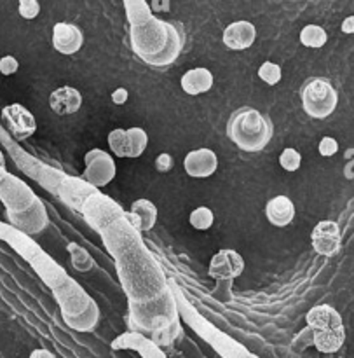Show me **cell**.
I'll return each mask as SVG.
<instances>
[{"label": "cell", "mask_w": 354, "mask_h": 358, "mask_svg": "<svg viewBox=\"0 0 354 358\" xmlns=\"http://www.w3.org/2000/svg\"><path fill=\"white\" fill-rule=\"evenodd\" d=\"M131 48L143 62L154 66L171 65L182 49V37L175 24L154 16L143 24L131 27Z\"/></svg>", "instance_id": "6da1fadb"}, {"label": "cell", "mask_w": 354, "mask_h": 358, "mask_svg": "<svg viewBox=\"0 0 354 358\" xmlns=\"http://www.w3.org/2000/svg\"><path fill=\"white\" fill-rule=\"evenodd\" d=\"M274 135L272 121L253 107H241L227 121V136L244 152H260Z\"/></svg>", "instance_id": "7a4b0ae2"}, {"label": "cell", "mask_w": 354, "mask_h": 358, "mask_svg": "<svg viewBox=\"0 0 354 358\" xmlns=\"http://www.w3.org/2000/svg\"><path fill=\"white\" fill-rule=\"evenodd\" d=\"M300 101L304 112L313 119H327L335 112L339 94L334 84L325 77L309 79L300 90Z\"/></svg>", "instance_id": "3957f363"}, {"label": "cell", "mask_w": 354, "mask_h": 358, "mask_svg": "<svg viewBox=\"0 0 354 358\" xmlns=\"http://www.w3.org/2000/svg\"><path fill=\"white\" fill-rule=\"evenodd\" d=\"M0 201L6 206L7 215H16V213L30 210L38 199L35 198L34 191L23 180L7 173L0 180Z\"/></svg>", "instance_id": "277c9868"}, {"label": "cell", "mask_w": 354, "mask_h": 358, "mask_svg": "<svg viewBox=\"0 0 354 358\" xmlns=\"http://www.w3.org/2000/svg\"><path fill=\"white\" fill-rule=\"evenodd\" d=\"M149 145V135L140 126L115 128L108 133V147L117 157H140Z\"/></svg>", "instance_id": "5b68a950"}, {"label": "cell", "mask_w": 354, "mask_h": 358, "mask_svg": "<svg viewBox=\"0 0 354 358\" xmlns=\"http://www.w3.org/2000/svg\"><path fill=\"white\" fill-rule=\"evenodd\" d=\"M2 122L3 128L13 135L14 140L23 142L28 140L37 131V121L35 115L21 103H10L2 108Z\"/></svg>", "instance_id": "8992f818"}, {"label": "cell", "mask_w": 354, "mask_h": 358, "mask_svg": "<svg viewBox=\"0 0 354 358\" xmlns=\"http://www.w3.org/2000/svg\"><path fill=\"white\" fill-rule=\"evenodd\" d=\"M311 245L321 257H334L342 250V231L335 220H321L311 233Z\"/></svg>", "instance_id": "52a82bcc"}, {"label": "cell", "mask_w": 354, "mask_h": 358, "mask_svg": "<svg viewBox=\"0 0 354 358\" xmlns=\"http://www.w3.org/2000/svg\"><path fill=\"white\" fill-rule=\"evenodd\" d=\"M243 271L244 259L241 257L239 252L233 250V248H222L216 252L208 266V275L213 280H226V282L239 278Z\"/></svg>", "instance_id": "ba28073f"}, {"label": "cell", "mask_w": 354, "mask_h": 358, "mask_svg": "<svg viewBox=\"0 0 354 358\" xmlns=\"http://www.w3.org/2000/svg\"><path fill=\"white\" fill-rule=\"evenodd\" d=\"M86 161V171L84 178L96 187L110 184L115 177V163L105 150L93 149L84 157Z\"/></svg>", "instance_id": "9c48e42d"}, {"label": "cell", "mask_w": 354, "mask_h": 358, "mask_svg": "<svg viewBox=\"0 0 354 358\" xmlns=\"http://www.w3.org/2000/svg\"><path fill=\"white\" fill-rule=\"evenodd\" d=\"M84 34L77 24L59 21L52 27V48L65 56H73L82 49Z\"/></svg>", "instance_id": "30bf717a"}, {"label": "cell", "mask_w": 354, "mask_h": 358, "mask_svg": "<svg viewBox=\"0 0 354 358\" xmlns=\"http://www.w3.org/2000/svg\"><path fill=\"white\" fill-rule=\"evenodd\" d=\"M185 173L192 178H208L219 170V156L208 147L191 150L184 159Z\"/></svg>", "instance_id": "8fae6325"}, {"label": "cell", "mask_w": 354, "mask_h": 358, "mask_svg": "<svg viewBox=\"0 0 354 358\" xmlns=\"http://www.w3.org/2000/svg\"><path fill=\"white\" fill-rule=\"evenodd\" d=\"M222 38L226 48L233 51H244V49H250L257 41V28L251 21H234L229 27H226Z\"/></svg>", "instance_id": "7c38bea8"}, {"label": "cell", "mask_w": 354, "mask_h": 358, "mask_svg": "<svg viewBox=\"0 0 354 358\" xmlns=\"http://www.w3.org/2000/svg\"><path fill=\"white\" fill-rule=\"evenodd\" d=\"M49 107L58 115L77 114L82 107V93L73 86L56 87L49 94Z\"/></svg>", "instance_id": "4fadbf2b"}, {"label": "cell", "mask_w": 354, "mask_h": 358, "mask_svg": "<svg viewBox=\"0 0 354 358\" xmlns=\"http://www.w3.org/2000/svg\"><path fill=\"white\" fill-rule=\"evenodd\" d=\"M265 217L276 227H286L295 219V205L288 196H274L265 205Z\"/></svg>", "instance_id": "5bb4252c"}, {"label": "cell", "mask_w": 354, "mask_h": 358, "mask_svg": "<svg viewBox=\"0 0 354 358\" xmlns=\"http://www.w3.org/2000/svg\"><path fill=\"white\" fill-rule=\"evenodd\" d=\"M307 327L316 331H328V329H339L344 327L342 324V317L335 308L328 306V304H320L307 311L306 315Z\"/></svg>", "instance_id": "9a60e30c"}, {"label": "cell", "mask_w": 354, "mask_h": 358, "mask_svg": "<svg viewBox=\"0 0 354 358\" xmlns=\"http://www.w3.org/2000/svg\"><path fill=\"white\" fill-rule=\"evenodd\" d=\"M213 83H215V77L205 66H196V69L187 70L180 79L182 90L191 94V96L208 93L213 87Z\"/></svg>", "instance_id": "2e32d148"}, {"label": "cell", "mask_w": 354, "mask_h": 358, "mask_svg": "<svg viewBox=\"0 0 354 358\" xmlns=\"http://www.w3.org/2000/svg\"><path fill=\"white\" fill-rule=\"evenodd\" d=\"M7 219L10 220V226L23 231V233H37V231H40L45 224L44 206L40 205V201H37L30 210H27V212L16 213V215H7Z\"/></svg>", "instance_id": "e0dca14e"}, {"label": "cell", "mask_w": 354, "mask_h": 358, "mask_svg": "<svg viewBox=\"0 0 354 358\" xmlns=\"http://www.w3.org/2000/svg\"><path fill=\"white\" fill-rule=\"evenodd\" d=\"M346 343V327L328 329V331H316L313 338V346L321 353H337Z\"/></svg>", "instance_id": "ac0fdd59"}, {"label": "cell", "mask_w": 354, "mask_h": 358, "mask_svg": "<svg viewBox=\"0 0 354 358\" xmlns=\"http://www.w3.org/2000/svg\"><path fill=\"white\" fill-rule=\"evenodd\" d=\"M131 217L136 229L150 231L157 222V208L149 199H136L131 205Z\"/></svg>", "instance_id": "d6986e66"}, {"label": "cell", "mask_w": 354, "mask_h": 358, "mask_svg": "<svg viewBox=\"0 0 354 358\" xmlns=\"http://www.w3.org/2000/svg\"><path fill=\"white\" fill-rule=\"evenodd\" d=\"M300 42H302V45H306V48L320 49L328 42V34L323 27H320V24H306V27L300 30Z\"/></svg>", "instance_id": "ffe728a7"}, {"label": "cell", "mask_w": 354, "mask_h": 358, "mask_svg": "<svg viewBox=\"0 0 354 358\" xmlns=\"http://www.w3.org/2000/svg\"><path fill=\"white\" fill-rule=\"evenodd\" d=\"M126 13H128V20L131 23V27H136V24H143L149 20H152L156 14H154L152 7L147 2H135V0H128L124 2Z\"/></svg>", "instance_id": "44dd1931"}, {"label": "cell", "mask_w": 354, "mask_h": 358, "mask_svg": "<svg viewBox=\"0 0 354 358\" xmlns=\"http://www.w3.org/2000/svg\"><path fill=\"white\" fill-rule=\"evenodd\" d=\"M215 222V213L208 206H198L189 215V224L198 231H208Z\"/></svg>", "instance_id": "7402d4cb"}, {"label": "cell", "mask_w": 354, "mask_h": 358, "mask_svg": "<svg viewBox=\"0 0 354 358\" xmlns=\"http://www.w3.org/2000/svg\"><path fill=\"white\" fill-rule=\"evenodd\" d=\"M258 77H260L267 86H276V84H279V80H281L283 70L278 63L264 62L260 65V69H258Z\"/></svg>", "instance_id": "603a6c76"}, {"label": "cell", "mask_w": 354, "mask_h": 358, "mask_svg": "<svg viewBox=\"0 0 354 358\" xmlns=\"http://www.w3.org/2000/svg\"><path fill=\"white\" fill-rule=\"evenodd\" d=\"M279 164H281V168L285 171L293 173V171L299 170L300 164H302V154L297 149H293V147H286V149L279 154Z\"/></svg>", "instance_id": "cb8c5ba5"}, {"label": "cell", "mask_w": 354, "mask_h": 358, "mask_svg": "<svg viewBox=\"0 0 354 358\" xmlns=\"http://www.w3.org/2000/svg\"><path fill=\"white\" fill-rule=\"evenodd\" d=\"M17 13L23 20H35L40 14V3L37 0H21L17 3Z\"/></svg>", "instance_id": "d4e9b609"}, {"label": "cell", "mask_w": 354, "mask_h": 358, "mask_svg": "<svg viewBox=\"0 0 354 358\" xmlns=\"http://www.w3.org/2000/svg\"><path fill=\"white\" fill-rule=\"evenodd\" d=\"M318 150H320V154L323 157L335 156V154L339 152L337 140H335L334 136H323V138H321V142H320V145H318Z\"/></svg>", "instance_id": "484cf974"}, {"label": "cell", "mask_w": 354, "mask_h": 358, "mask_svg": "<svg viewBox=\"0 0 354 358\" xmlns=\"http://www.w3.org/2000/svg\"><path fill=\"white\" fill-rule=\"evenodd\" d=\"M20 70V62L13 55H6L0 58V73L2 76H14Z\"/></svg>", "instance_id": "4316f807"}, {"label": "cell", "mask_w": 354, "mask_h": 358, "mask_svg": "<svg viewBox=\"0 0 354 358\" xmlns=\"http://www.w3.org/2000/svg\"><path fill=\"white\" fill-rule=\"evenodd\" d=\"M156 168L159 171H163V173H166V171H170L171 168H173V157L166 152L161 154V156L156 159Z\"/></svg>", "instance_id": "83f0119b"}, {"label": "cell", "mask_w": 354, "mask_h": 358, "mask_svg": "<svg viewBox=\"0 0 354 358\" xmlns=\"http://www.w3.org/2000/svg\"><path fill=\"white\" fill-rule=\"evenodd\" d=\"M110 98L114 105H124L129 98V91L126 90V87H119V90H115L114 93H112Z\"/></svg>", "instance_id": "f1b7e54d"}, {"label": "cell", "mask_w": 354, "mask_h": 358, "mask_svg": "<svg viewBox=\"0 0 354 358\" xmlns=\"http://www.w3.org/2000/svg\"><path fill=\"white\" fill-rule=\"evenodd\" d=\"M341 30L344 31V34H348V35L354 34V16H348L344 21H342Z\"/></svg>", "instance_id": "f546056e"}, {"label": "cell", "mask_w": 354, "mask_h": 358, "mask_svg": "<svg viewBox=\"0 0 354 358\" xmlns=\"http://www.w3.org/2000/svg\"><path fill=\"white\" fill-rule=\"evenodd\" d=\"M28 358H56V355L52 352H49V350L38 348V350H34Z\"/></svg>", "instance_id": "4dcf8cb0"}, {"label": "cell", "mask_w": 354, "mask_h": 358, "mask_svg": "<svg viewBox=\"0 0 354 358\" xmlns=\"http://www.w3.org/2000/svg\"><path fill=\"white\" fill-rule=\"evenodd\" d=\"M0 166L6 168V163H3V154H2V150H0Z\"/></svg>", "instance_id": "1f68e13d"}]
</instances>
